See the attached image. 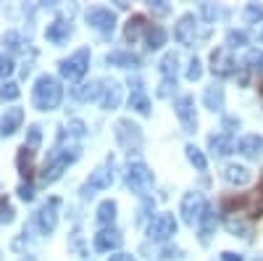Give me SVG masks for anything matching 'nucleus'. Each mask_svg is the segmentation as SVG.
Wrapping results in <instances>:
<instances>
[{"mask_svg":"<svg viewBox=\"0 0 263 261\" xmlns=\"http://www.w3.org/2000/svg\"><path fill=\"white\" fill-rule=\"evenodd\" d=\"M221 211H224V216H248V219H258V216H263V187L258 185V190H253V193L224 195Z\"/></svg>","mask_w":263,"mask_h":261,"instance_id":"1","label":"nucleus"},{"mask_svg":"<svg viewBox=\"0 0 263 261\" xmlns=\"http://www.w3.org/2000/svg\"><path fill=\"white\" fill-rule=\"evenodd\" d=\"M63 100V87L55 77L50 74H42L37 77L34 87H32V103L37 111H55Z\"/></svg>","mask_w":263,"mask_h":261,"instance_id":"2","label":"nucleus"},{"mask_svg":"<svg viewBox=\"0 0 263 261\" xmlns=\"http://www.w3.org/2000/svg\"><path fill=\"white\" fill-rule=\"evenodd\" d=\"M79 156H82V148L79 145H71V148H61L58 145L53 153L48 156L45 166H42V174H40L42 185H53L55 180H61V174L69 169V164H74Z\"/></svg>","mask_w":263,"mask_h":261,"instance_id":"3","label":"nucleus"},{"mask_svg":"<svg viewBox=\"0 0 263 261\" xmlns=\"http://www.w3.org/2000/svg\"><path fill=\"white\" fill-rule=\"evenodd\" d=\"M208 34H211V29L203 27L200 19H197L195 13H184L177 21V27H174V37H177V42L184 45V48H195L197 42H203Z\"/></svg>","mask_w":263,"mask_h":261,"instance_id":"4","label":"nucleus"},{"mask_svg":"<svg viewBox=\"0 0 263 261\" xmlns=\"http://www.w3.org/2000/svg\"><path fill=\"white\" fill-rule=\"evenodd\" d=\"M90 58H92L90 48H79L74 56L63 58V61L58 63V72H61V77H63V79H69V82L82 79V77L87 74V69H90Z\"/></svg>","mask_w":263,"mask_h":261,"instance_id":"5","label":"nucleus"},{"mask_svg":"<svg viewBox=\"0 0 263 261\" xmlns=\"http://www.w3.org/2000/svg\"><path fill=\"white\" fill-rule=\"evenodd\" d=\"M111 185H114V159H108L103 166H98L90 174V180L82 185V198H92L98 190H108Z\"/></svg>","mask_w":263,"mask_h":261,"instance_id":"6","label":"nucleus"},{"mask_svg":"<svg viewBox=\"0 0 263 261\" xmlns=\"http://www.w3.org/2000/svg\"><path fill=\"white\" fill-rule=\"evenodd\" d=\"M124 182L129 190H135L140 195H145L150 187H153V171L145 166V164H129L126 166V174H124Z\"/></svg>","mask_w":263,"mask_h":261,"instance_id":"7","label":"nucleus"},{"mask_svg":"<svg viewBox=\"0 0 263 261\" xmlns=\"http://www.w3.org/2000/svg\"><path fill=\"white\" fill-rule=\"evenodd\" d=\"M174 235H177V219H174V214H158L156 219H150L147 237L153 243H166Z\"/></svg>","mask_w":263,"mask_h":261,"instance_id":"8","label":"nucleus"},{"mask_svg":"<svg viewBox=\"0 0 263 261\" xmlns=\"http://www.w3.org/2000/svg\"><path fill=\"white\" fill-rule=\"evenodd\" d=\"M116 140L124 150H140L142 145V129L135 124V121H129V119H119L116 121Z\"/></svg>","mask_w":263,"mask_h":261,"instance_id":"9","label":"nucleus"},{"mask_svg":"<svg viewBox=\"0 0 263 261\" xmlns=\"http://www.w3.org/2000/svg\"><path fill=\"white\" fill-rule=\"evenodd\" d=\"M84 19H87V24H90L92 29H98L100 34H114V29H116V13L111 11V8H103V6H95V8H90L84 13Z\"/></svg>","mask_w":263,"mask_h":261,"instance_id":"10","label":"nucleus"},{"mask_svg":"<svg viewBox=\"0 0 263 261\" xmlns=\"http://www.w3.org/2000/svg\"><path fill=\"white\" fill-rule=\"evenodd\" d=\"M58 206H61V198H50L48 203H42L40 211L34 214V224H37L40 235H53V232H55V224H58Z\"/></svg>","mask_w":263,"mask_h":261,"instance_id":"11","label":"nucleus"},{"mask_svg":"<svg viewBox=\"0 0 263 261\" xmlns=\"http://www.w3.org/2000/svg\"><path fill=\"white\" fill-rule=\"evenodd\" d=\"M179 211H182V219H184L187 224H197V222H200V216H203V211H205V198H203V193H197V190L184 193Z\"/></svg>","mask_w":263,"mask_h":261,"instance_id":"12","label":"nucleus"},{"mask_svg":"<svg viewBox=\"0 0 263 261\" xmlns=\"http://www.w3.org/2000/svg\"><path fill=\"white\" fill-rule=\"evenodd\" d=\"M174 111H177L182 129L184 132H195L197 129V111H195V98L192 95H182L177 103H174Z\"/></svg>","mask_w":263,"mask_h":261,"instance_id":"13","label":"nucleus"},{"mask_svg":"<svg viewBox=\"0 0 263 261\" xmlns=\"http://www.w3.org/2000/svg\"><path fill=\"white\" fill-rule=\"evenodd\" d=\"M237 63L232 61V56H229V50L227 48H216L213 53H211V72H213V77H232L237 69Z\"/></svg>","mask_w":263,"mask_h":261,"instance_id":"14","label":"nucleus"},{"mask_svg":"<svg viewBox=\"0 0 263 261\" xmlns=\"http://www.w3.org/2000/svg\"><path fill=\"white\" fill-rule=\"evenodd\" d=\"M129 108H135L137 114H142V116H147L150 114V100H147V95H145V87H142V79L140 77H135V79H129Z\"/></svg>","mask_w":263,"mask_h":261,"instance_id":"15","label":"nucleus"},{"mask_svg":"<svg viewBox=\"0 0 263 261\" xmlns=\"http://www.w3.org/2000/svg\"><path fill=\"white\" fill-rule=\"evenodd\" d=\"M95 251H100V253H105V251H114V248H119L121 243H124V237H121V232L119 230H114V227H103L98 235H95Z\"/></svg>","mask_w":263,"mask_h":261,"instance_id":"16","label":"nucleus"},{"mask_svg":"<svg viewBox=\"0 0 263 261\" xmlns=\"http://www.w3.org/2000/svg\"><path fill=\"white\" fill-rule=\"evenodd\" d=\"M71 32H74V29H71L69 21L55 19L53 24H48V29H45V40H48V42H53V45H63V42H69Z\"/></svg>","mask_w":263,"mask_h":261,"instance_id":"17","label":"nucleus"},{"mask_svg":"<svg viewBox=\"0 0 263 261\" xmlns=\"http://www.w3.org/2000/svg\"><path fill=\"white\" fill-rule=\"evenodd\" d=\"M121 103V84L116 79H108L103 82V93H100V106L105 108V111H114V108H119Z\"/></svg>","mask_w":263,"mask_h":261,"instance_id":"18","label":"nucleus"},{"mask_svg":"<svg viewBox=\"0 0 263 261\" xmlns=\"http://www.w3.org/2000/svg\"><path fill=\"white\" fill-rule=\"evenodd\" d=\"M237 150L245 159H260L263 156V135H245L237 143Z\"/></svg>","mask_w":263,"mask_h":261,"instance_id":"19","label":"nucleus"},{"mask_svg":"<svg viewBox=\"0 0 263 261\" xmlns=\"http://www.w3.org/2000/svg\"><path fill=\"white\" fill-rule=\"evenodd\" d=\"M21 121H24V111H21V108H6L3 119H0V135L11 137L16 129L21 127Z\"/></svg>","mask_w":263,"mask_h":261,"instance_id":"20","label":"nucleus"},{"mask_svg":"<svg viewBox=\"0 0 263 261\" xmlns=\"http://www.w3.org/2000/svg\"><path fill=\"white\" fill-rule=\"evenodd\" d=\"M147 19L142 16V13H135V16H132L129 21H126V27H124V37H126V42H132V45H135V42L147 32Z\"/></svg>","mask_w":263,"mask_h":261,"instance_id":"21","label":"nucleus"},{"mask_svg":"<svg viewBox=\"0 0 263 261\" xmlns=\"http://www.w3.org/2000/svg\"><path fill=\"white\" fill-rule=\"evenodd\" d=\"M105 61L111 63V66H121V69H137L140 66V56L137 53H132V50H114V53H108Z\"/></svg>","mask_w":263,"mask_h":261,"instance_id":"22","label":"nucleus"},{"mask_svg":"<svg viewBox=\"0 0 263 261\" xmlns=\"http://www.w3.org/2000/svg\"><path fill=\"white\" fill-rule=\"evenodd\" d=\"M203 103H205V108L208 111H221L224 108V87L218 84V82H213V84H208L205 87V93H203Z\"/></svg>","mask_w":263,"mask_h":261,"instance_id":"23","label":"nucleus"},{"mask_svg":"<svg viewBox=\"0 0 263 261\" xmlns=\"http://www.w3.org/2000/svg\"><path fill=\"white\" fill-rule=\"evenodd\" d=\"M208 148H211L213 156H229L237 145H234V137L227 132V135H211L208 137Z\"/></svg>","mask_w":263,"mask_h":261,"instance_id":"24","label":"nucleus"},{"mask_svg":"<svg viewBox=\"0 0 263 261\" xmlns=\"http://www.w3.org/2000/svg\"><path fill=\"white\" fill-rule=\"evenodd\" d=\"M100 93H103V82H87V84H77L71 95L82 103H90V100H100Z\"/></svg>","mask_w":263,"mask_h":261,"instance_id":"25","label":"nucleus"},{"mask_svg":"<svg viewBox=\"0 0 263 261\" xmlns=\"http://www.w3.org/2000/svg\"><path fill=\"white\" fill-rule=\"evenodd\" d=\"M16 166H18V174H21V177H24V180L29 182V180H32V174H34V153H32L29 148H24V145L18 148Z\"/></svg>","mask_w":263,"mask_h":261,"instance_id":"26","label":"nucleus"},{"mask_svg":"<svg viewBox=\"0 0 263 261\" xmlns=\"http://www.w3.org/2000/svg\"><path fill=\"white\" fill-rule=\"evenodd\" d=\"M224 180L229 185H248L250 182V169L239 166V164H229V166H224Z\"/></svg>","mask_w":263,"mask_h":261,"instance_id":"27","label":"nucleus"},{"mask_svg":"<svg viewBox=\"0 0 263 261\" xmlns=\"http://www.w3.org/2000/svg\"><path fill=\"white\" fill-rule=\"evenodd\" d=\"M197 227H200V243L208 246L211 235H213V230H216V211L205 206V211H203V216H200V222H197Z\"/></svg>","mask_w":263,"mask_h":261,"instance_id":"28","label":"nucleus"},{"mask_svg":"<svg viewBox=\"0 0 263 261\" xmlns=\"http://www.w3.org/2000/svg\"><path fill=\"white\" fill-rule=\"evenodd\" d=\"M145 42H147V50H161L166 45V29L158 24H150L145 32Z\"/></svg>","mask_w":263,"mask_h":261,"instance_id":"29","label":"nucleus"},{"mask_svg":"<svg viewBox=\"0 0 263 261\" xmlns=\"http://www.w3.org/2000/svg\"><path fill=\"white\" fill-rule=\"evenodd\" d=\"M177 69H179V56L177 53H166L161 58V74H163V79H177Z\"/></svg>","mask_w":263,"mask_h":261,"instance_id":"30","label":"nucleus"},{"mask_svg":"<svg viewBox=\"0 0 263 261\" xmlns=\"http://www.w3.org/2000/svg\"><path fill=\"white\" fill-rule=\"evenodd\" d=\"M116 201H103L100 206H98V222L103 224V227H108V224H114V219H116Z\"/></svg>","mask_w":263,"mask_h":261,"instance_id":"31","label":"nucleus"},{"mask_svg":"<svg viewBox=\"0 0 263 261\" xmlns=\"http://www.w3.org/2000/svg\"><path fill=\"white\" fill-rule=\"evenodd\" d=\"M224 227L237 237H250V227L239 219V216H224Z\"/></svg>","mask_w":263,"mask_h":261,"instance_id":"32","label":"nucleus"},{"mask_svg":"<svg viewBox=\"0 0 263 261\" xmlns=\"http://www.w3.org/2000/svg\"><path fill=\"white\" fill-rule=\"evenodd\" d=\"M184 153H187V159H190V164L197 169V171H205L208 169V159L203 156V150L200 148H195V145H187L184 148Z\"/></svg>","mask_w":263,"mask_h":261,"instance_id":"33","label":"nucleus"},{"mask_svg":"<svg viewBox=\"0 0 263 261\" xmlns=\"http://www.w3.org/2000/svg\"><path fill=\"white\" fill-rule=\"evenodd\" d=\"M40 143H42V127H40V124H32V127L27 129V143H24V148H29L32 153H37Z\"/></svg>","mask_w":263,"mask_h":261,"instance_id":"34","label":"nucleus"},{"mask_svg":"<svg viewBox=\"0 0 263 261\" xmlns=\"http://www.w3.org/2000/svg\"><path fill=\"white\" fill-rule=\"evenodd\" d=\"M61 135H63V137H77V140H79V137H84V135H87V127H84V121H82V119H71V121H69V127L61 129Z\"/></svg>","mask_w":263,"mask_h":261,"instance_id":"35","label":"nucleus"},{"mask_svg":"<svg viewBox=\"0 0 263 261\" xmlns=\"http://www.w3.org/2000/svg\"><path fill=\"white\" fill-rule=\"evenodd\" d=\"M245 69H248V72H263V53H260V50H250V53H248Z\"/></svg>","mask_w":263,"mask_h":261,"instance_id":"36","label":"nucleus"},{"mask_svg":"<svg viewBox=\"0 0 263 261\" xmlns=\"http://www.w3.org/2000/svg\"><path fill=\"white\" fill-rule=\"evenodd\" d=\"M245 45H248V34H245V32L232 29V32L227 34V50H229V48H245Z\"/></svg>","mask_w":263,"mask_h":261,"instance_id":"37","label":"nucleus"},{"mask_svg":"<svg viewBox=\"0 0 263 261\" xmlns=\"http://www.w3.org/2000/svg\"><path fill=\"white\" fill-rule=\"evenodd\" d=\"M18 95H21V90H18L16 82H3L0 84V98L3 100H16Z\"/></svg>","mask_w":263,"mask_h":261,"instance_id":"38","label":"nucleus"},{"mask_svg":"<svg viewBox=\"0 0 263 261\" xmlns=\"http://www.w3.org/2000/svg\"><path fill=\"white\" fill-rule=\"evenodd\" d=\"M3 42H6V48H8L11 53H18L21 48H24V40H21L18 32H8V34L3 37Z\"/></svg>","mask_w":263,"mask_h":261,"instance_id":"39","label":"nucleus"},{"mask_svg":"<svg viewBox=\"0 0 263 261\" xmlns=\"http://www.w3.org/2000/svg\"><path fill=\"white\" fill-rule=\"evenodd\" d=\"M13 206L6 201V198H0V224H11L13 222Z\"/></svg>","mask_w":263,"mask_h":261,"instance_id":"40","label":"nucleus"},{"mask_svg":"<svg viewBox=\"0 0 263 261\" xmlns=\"http://www.w3.org/2000/svg\"><path fill=\"white\" fill-rule=\"evenodd\" d=\"M245 19L250 21V24H258V21L263 19V6H258V3L245 6Z\"/></svg>","mask_w":263,"mask_h":261,"instance_id":"41","label":"nucleus"},{"mask_svg":"<svg viewBox=\"0 0 263 261\" xmlns=\"http://www.w3.org/2000/svg\"><path fill=\"white\" fill-rule=\"evenodd\" d=\"M200 77H203V63L197 61V58H192V61L187 63V79L195 82V79H200Z\"/></svg>","mask_w":263,"mask_h":261,"instance_id":"42","label":"nucleus"},{"mask_svg":"<svg viewBox=\"0 0 263 261\" xmlns=\"http://www.w3.org/2000/svg\"><path fill=\"white\" fill-rule=\"evenodd\" d=\"M150 11L156 13V16H166V13H171V6L166 3V0H150Z\"/></svg>","mask_w":263,"mask_h":261,"instance_id":"43","label":"nucleus"},{"mask_svg":"<svg viewBox=\"0 0 263 261\" xmlns=\"http://www.w3.org/2000/svg\"><path fill=\"white\" fill-rule=\"evenodd\" d=\"M13 74V58L11 56H0V77H11Z\"/></svg>","mask_w":263,"mask_h":261,"instance_id":"44","label":"nucleus"},{"mask_svg":"<svg viewBox=\"0 0 263 261\" xmlns=\"http://www.w3.org/2000/svg\"><path fill=\"white\" fill-rule=\"evenodd\" d=\"M18 198L21 201H34V185L32 182H24V185H18Z\"/></svg>","mask_w":263,"mask_h":261,"instance_id":"45","label":"nucleus"},{"mask_svg":"<svg viewBox=\"0 0 263 261\" xmlns=\"http://www.w3.org/2000/svg\"><path fill=\"white\" fill-rule=\"evenodd\" d=\"M174 87H177V79H163L161 87H158V98H168Z\"/></svg>","mask_w":263,"mask_h":261,"instance_id":"46","label":"nucleus"},{"mask_svg":"<svg viewBox=\"0 0 263 261\" xmlns=\"http://www.w3.org/2000/svg\"><path fill=\"white\" fill-rule=\"evenodd\" d=\"M184 253L179 248H163V258H182Z\"/></svg>","mask_w":263,"mask_h":261,"instance_id":"47","label":"nucleus"},{"mask_svg":"<svg viewBox=\"0 0 263 261\" xmlns=\"http://www.w3.org/2000/svg\"><path fill=\"white\" fill-rule=\"evenodd\" d=\"M221 261H242V256L232 253V251H224V253H221Z\"/></svg>","mask_w":263,"mask_h":261,"instance_id":"48","label":"nucleus"},{"mask_svg":"<svg viewBox=\"0 0 263 261\" xmlns=\"http://www.w3.org/2000/svg\"><path fill=\"white\" fill-rule=\"evenodd\" d=\"M108 261H137L135 256H129V253H116V256H111Z\"/></svg>","mask_w":263,"mask_h":261,"instance_id":"49","label":"nucleus"},{"mask_svg":"<svg viewBox=\"0 0 263 261\" xmlns=\"http://www.w3.org/2000/svg\"><path fill=\"white\" fill-rule=\"evenodd\" d=\"M224 127H229V132L234 127H239V119H224Z\"/></svg>","mask_w":263,"mask_h":261,"instance_id":"50","label":"nucleus"},{"mask_svg":"<svg viewBox=\"0 0 263 261\" xmlns=\"http://www.w3.org/2000/svg\"><path fill=\"white\" fill-rule=\"evenodd\" d=\"M21 261H37V258L34 256H27V258H21Z\"/></svg>","mask_w":263,"mask_h":261,"instance_id":"51","label":"nucleus"},{"mask_svg":"<svg viewBox=\"0 0 263 261\" xmlns=\"http://www.w3.org/2000/svg\"><path fill=\"white\" fill-rule=\"evenodd\" d=\"M260 187H263V171H260Z\"/></svg>","mask_w":263,"mask_h":261,"instance_id":"52","label":"nucleus"},{"mask_svg":"<svg viewBox=\"0 0 263 261\" xmlns=\"http://www.w3.org/2000/svg\"><path fill=\"white\" fill-rule=\"evenodd\" d=\"M255 261H263V256H258V258H255Z\"/></svg>","mask_w":263,"mask_h":261,"instance_id":"53","label":"nucleus"},{"mask_svg":"<svg viewBox=\"0 0 263 261\" xmlns=\"http://www.w3.org/2000/svg\"><path fill=\"white\" fill-rule=\"evenodd\" d=\"M260 42H263V32H260Z\"/></svg>","mask_w":263,"mask_h":261,"instance_id":"54","label":"nucleus"}]
</instances>
